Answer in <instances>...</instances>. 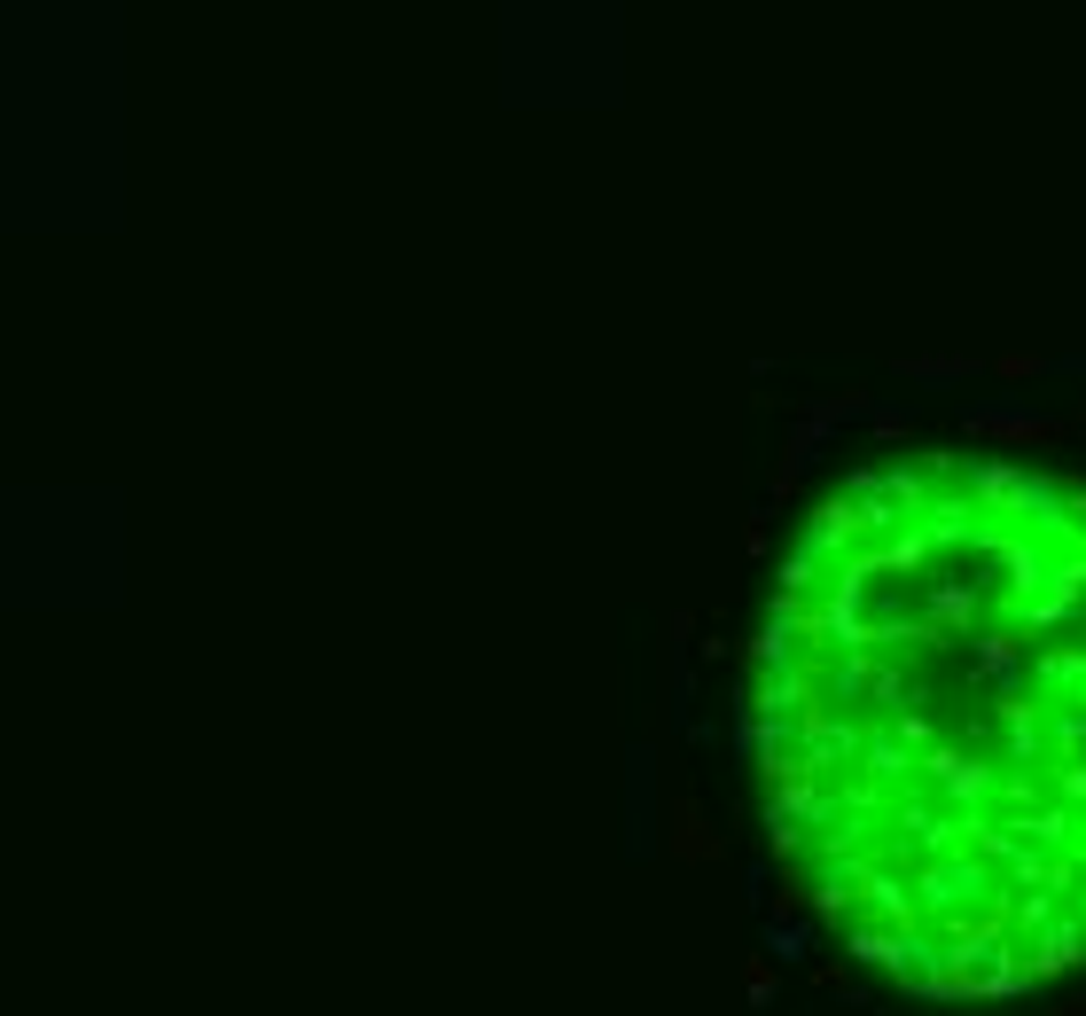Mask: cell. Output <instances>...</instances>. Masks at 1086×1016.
<instances>
[{"mask_svg":"<svg viewBox=\"0 0 1086 1016\" xmlns=\"http://www.w3.org/2000/svg\"><path fill=\"white\" fill-rule=\"evenodd\" d=\"M743 758L845 954L923 1001L1086 970V477L915 446L789 532Z\"/></svg>","mask_w":1086,"mask_h":1016,"instance_id":"1","label":"cell"}]
</instances>
